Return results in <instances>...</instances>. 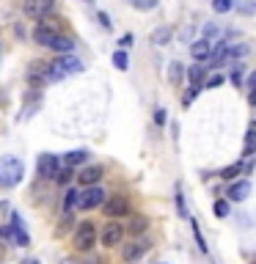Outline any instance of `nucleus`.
Wrapping results in <instances>:
<instances>
[{
	"label": "nucleus",
	"instance_id": "29",
	"mask_svg": "<svg viewBox=\"0 0 256 264\" xmlns=\"http://www.w3.org/2000/svg\"><path fill=\"white\" fill-rule=\"evenodd\" d=\"M218 86H223V75H212L207 83H204V88H218Z\"/></svg>",
	"mask_w": 256,
	"mask_h": 264
},
{
	"label": "nucleus",
	"instance_id": "8",
	"mask_svg": "<svg viewBox=\"0 0 256 264\" xmlns=\"http://www.w3.org/2000/svg\"><path fill=\"white\" fill-rule=\"evenodd\" d=\"M121 240H124V229H121V223H116V220H110V223L102 229V234H99V242H102L105 248L119 245Z\"/></svg>",
	"mask_w": 256,
	"mask_h": 264
},
{
	"label": "nucleus",
	"instance_id": "26",
	"mask_svg": "<svg viewBox=\"0 0 256 264\" xmlns=\"http://www.w3.org/2000/svg\"><path fill=\"white\" fill-rule=\"evenodd\" d=\"M135 8H141V11H149V8H155L157 6V0H130Z\"/></svg>",
	"mask_w": 256,
	"mask_h": 264
},
{
	"label": "nucleus",
	"instance_id": "22",
	"mask_svg": "<svg viewBox=\"0 0 256 264\" xmlns=\"http://www.w3.org/2000/svg\"><path fill=\"white\" fill-rule=\"evenodd\" d=\"M182 75H185V69H182V64L179 61H173L171 69H168V80L173 83V86H179V80H182Z\"/></svg>",
	"mask_w": 256,
	"mask_h": 264
},
{
	"label": "nucleus",
	"instance_id": "12",
	"mask_svg": "<svg viewBox=\"0 0 256 264\" xmlns=\"http://www.w3.org/2000/svg\"><path fill=\"white\" fill-rule=\"evenodd\" d=\"M28 80H30V86H44V83H47V64L33 61L30 69H28Z\"/></svg>",
	"mask_w": 256,
	"mask_h": 264
},
{
	"label": "nucleus",
	"instance_id": "23",
	"mask_svg": "<svg viewBox=\"0 0 256 264\" xmlns=\"http://www.w3.org/2000/svg\"><path fill=\"white\" fill-rule=\"evenodd\" d=\"M113 64H116V69H121V72L127 69V64H130V58H127V53H124V50H119V53H113Z\"/></svg>",
	"mask_w": 256,
	"mask_h": 264
},
{
	"label": "nucleus",
	"instance_id": "21",
	"mask_svg": "<svg viewBox=\"0 0 256 264\" xmlns=\"http://www.w3.org/2000/svg\"><path fill=\"white\" fill-rule=\"evenodd\" d=\"M78 198H80L78 190H66V195H64V212H66V215H69V209L78 206Z\"/></svg>",
	"mask_w": 256,
	"mask_h": 264
},
{
	"label": "nucleus",
	"instance_id": "18",
	"mask_svg": "<svg viewBox=\"0 0 256 264\" xmlns=\"http://www.w3.org/2000/svg\"><path fill=\"white\" fill-rule=\"evenodd\" d=\"M168 39H171V28H157L155 33H152V44H157V47L168 44Z\"/></svg>",
	"mask_w": 256,
	"mask_h": 264
},
{
	"label": "nucleus",
	"instance_id": "5",
	"mask_svg": "<svg viewBox=\"0 0 256 264\" xmlns=\"http://www.w3.org/2000/svg\"><path fill=\"white\" fill-rule=\"evenodd\" d=\"M96 245V229H94V223H80L78 226V231H75V248L78 251H91V248Z\"/></svg>",
	"mask_w": 256,
	"mask_h": 264
},
{
	"label": "nucleus",
	"instance_id": "6",
	"mask_svg": "<svg viewBox=\"0 0 256 264\" xmlns=\"http://www.w3.org/2000/svg\"><path fill=\"white\" fill-rule=\"evenodd\" d=\"M53 8H55V0H25L22 3L25 17H30V19H44Z\"/></svg>",
	"mask_w": 256,
	"mask_h": 264
},
{
	"label": "nucleus",
	"instance_id": "24",
	"mask_svg": "<svg viewBox=\"0 0 256 264\" xmlns=\"http://www.w3.org/2000/svg\"><path fill=\"white\" fill-rule=\"evenodd\" d=\"M232 6H234L232 0H212V8H215L218 14H226V11H232Z\"/></svg>",
	"mask_w": 256,
	"mask_h": 264
},
{
	"label": "nucleus",
	"instance_id": "7",
	"mask_svg": "<svg viewBox=\"0 0 256 264\" xmlns=\"http://www.w3.org/2000/svg\"><path fill=\"white\" fill-rule=\"evenodd\" d=\"M55 36H58V22L50 19V22H39V28L33 30V41L42 44V47H53Z\"/></svg>",
	"mask_w": 256,
	"mask_h": 264
},
{
	"label": "nucleus",
	"instance_id": "11",
	"mask_svg": "<svg viewBox=\"0 0 256 264\" xmlns=\"http://www.w3.org/2000/svg\"><path fill=\"white\" fill-rule=\"evenodd\" d=\"M36 165H39V176H44V179H55V174H58V160H55V154H42Z\"/></svg>",
	"mask_w": 256,
	"mask_h": 264
},
{
	"label": "nucleus",
	"instance_id": "33",
	"mask_svg": "<svg viewBox=\"0 0 256 264\" xmlns=\"http://www.w3.org/2000/svg\"><path fill=\"white\" fill-rule=\"evenodd\" d=\"M248 102H251V105H256V88H254V91H251V96H248Z\"/></svg>",
	"mask_w": 256,
	"mask_h": 264
},
{
	"label": "nucleus",
	"instance_id": "35",
	"mask_svg": "<svg viewBox=\"0 0 256 264\" xmlns=\"http://www.w3.org/2000/svg\"><path fill=\"white\" fill-rule=\"evenodd\" d=\"M64 264H83V262H75V259H66Z\"/></svg>",
	"mask_w": 256,
	"mask_h": 264
},
{
	"label": "nucleus",
	"instance_id": "4",
	"mask_svg": "<svg viewBox=\"0 0 256 264\" xmlns=\"http://www.w3.org/2000/svg\"><path fill=\"white\" fill-rule=\"evenodd\" d=\"M105 198H107V193L99 187V184H94V187H85L83 193H80L78 206L80 209H96V206L105 204Z\"/></svg>",
	"mask_w": 256,
	"mask_h": 264
},
{
	"label": "nucleus",
	"instance_id": "9",
	"mask_svg": "<svg viewBox=\"0 0 256 264\" xmlns=\"http://www.w3.org/2000/svg\"><path fill=\"white\" fill-rule=\"evenodd\" d=\"M146 251H149V240H132L121 248V259H124V262H135V259H141Z\"/></svg>",
	"mask_w": 256,
	"mask_h": 264
},
{
	"label": "nucleus",
	"instance_id": "20",
	"mask_svg": "<svg viewBox=\"0 0 256 264\" xmlns=\"http://www.w3.org/2000/svg\"><path fill=\"white\" fill-rule=\"evenodd\" d=\"M243 174H245V165L234 163V165H229V168L221 171V179H234V176H243Z\"/></svg>",
	"mask_w": 256,
	"mask_h": 264
},
{
	"label": "nucleus",
	"instance_id": "34",
	"mask_svg": "<svg viewBox=\"0 0 256 264\" xmlns=\"http://www.w3.org/2000/svg\"><path fill=\"white\" fill-rule=\"evenodd\" d=\"M248 86H251V88H256V72H254V75H251V80H248Z\"/></svg>",
	"mask_w": 256,
	"mask_h": 264
},
{
	"label": "nucleus",
	"instance_id": "10",
	"mask_svg": "<svg viewBox=\"0 0 256 264\" xmlns=\"http://www.w3.org/2000/svg\"><path fill=\"white\" fill-rule=\"evenodd\" d=\"M102 174H105V168H102V165H85V168L80 171L78 182L83 184V187H94V184L102 179Z\"/></svg>",
	"mask_w": 256,
	"mask_h": 264
},
{
	"label": "nucleus",
	"instance_id": "27",
	"mask_svg": "<svg viewBox=\"0 0 256 264\" xmlns=\"http://www.w3.org/2000/svg\"><path fill=\"white\" fill-rule=\"evenodd\" d=\"M69 179H72V168H58V174H55V182L69 184Z\"/></svg>",
	"mask_w": 256,
	"mask_h": 264
},
{
	"label": "nucleus",
	"instance_id": "31",
	"mask_svg": "<svg viewBox=\"0 0 256 264\" xmlns=\"http://www.w3.org/2000/svg\"><path fill=\"white\" fill-rule=\"evenodd\" d=\"M119 44H121V47H130V44H132V36H130V33H127V36H121V41H119Z\"/></svg>",
	"mask_w": 256,
	"mask_h": 264
},
{
	"label": "nucleus",
	"instance_id": "25",
	"mask_svg": "<svg viewBox=\"0 0 256 264\" xmlns=\"http://www.w3.org/2000/svg\"><path fill=\"white\" fill-rule=\"evenodd\" d=\"M212 212H215L218 217H226V215H229V201L218 198V201H215V206H212Z\"/></svg>",
	"mask_w": 256,
	"mask_h": 264
},
{
	"label": "nucleus",
	"instance_id": "19",
	"mask_svg": "<svg viewBox=\"0 0 256 264\" xmlns=\"http://www.w3.org/2000/svg\"><path fill=\"white\" fill-rule=\"evenodd\" d=\"M88 160V152H83V149H78V152H69L66 154V168H72V165H80Z\"/></svg>",
	"mask_w": 256,
	"mask_h": 264
},
{
	"label": "nucleus",
	"instance_id": "2",
	"mask_svg": "<svg viewBox=\"0 0 256 264\" xmlns=\"http://www.w3.org/2000/svg\"><path fill=\"white\" fill-rule=\"evenodd\" d=\"M80 72H83V61L75 55H61L47 64V80H64V77L80 75Z\"/></svg>",
	"mask_w": 256,
	"mask_h": 264
},
{
	"label": "nucleus",
	"instance_id": "16",
	"mask_svg": "<svg viewBox=\"0 0 256 264\" xmlns=\"http://www.w3.org/2000/svg\"><path fill=\"white\" fill-rule=\"evenodd\" d=\"M149 229V220H146V217L143 215H135L130 220V226H127V231H130V237H138V234H143V231Z\"/></svg>",
	"mask_w": 256,
	"mask_h": 264
},
{
	"label": "nucleus",
	"instance_id": "1",
	"mask_svg": "<svg viewBox=\"0 0 256 264\" xmlns=\"http://www.w3.org/2000/svg\"><path fill=\"white\" fill-rule=\"evenodd\" d=\"M22 176H25L22 160L14 157V154L0 157V187H14V184L22 182Z\"/></svg>",
	"mask_w": 256,
	"mask_h": 264
},
{
	"label": "nucleus",
	"instance_id": "13",
	"mask_svg": "<svg viewBox=\"0 0 256 264\" xmlns=\"http://www.w3.org/2000/svg\"><path fill=\"white\" fill-rule=\"evenodd\" d=\"M190 55L196 61H207L209 55H212V41H209V39H196L190 44Z\"/></svg>",
	"mask_w": 256,
	"mask_h": 264
},
{
	"label": "nucleus",
	"instance_id": "3",
	"mask_svg": "<svg viewBox=\"0 0 256 264\" xmlns=\"http://www.w3.org/2000/svg\"><path fill=\"white\" fill-rule=\"evenodd\" d=\"M102 209H105V215L110 217V220H119V217L130 215V201H127L124 195H110V198H105Z\"/></svg>",
	"mask_w": 256,
	"mask_h": 264
},
{
	"label": "nucleus",
	"instance_id": "17",
	"mask_svg": "<svg viewBox=\"0 0 256 264\" xmlns=\"http://www.w3.org/2000/svg\"><path fill=\"white\" fill-rule=\"evenodd\" d=\"M50 50H55V53H61V55H69L72 50H75V41L66 39V36H55V41H53Z\"/></svg>",
	"mask_w": 256,
	"mask_h": 264
},
{
	"label": "nucleus",
	"instance_id": "32",
	"mask_svg": "<svg viewBox=\"0 0 256 264\" xmlns=\"http://www.w3.org/2000/svg\"><path fill=\"white\" fill-rule=\"evenodd\" d=\"M155 118H157V124H163V121H166V113H163V110H157V113H155Z\"/></svg>",
	"mask_w": 256,
	"mask_h": 264
},
{
	"label": "nucleus",
	"instance_id": "28",
	"mask_svg": "<svg viewBox=\"0 0 256 264\" xmlns=\"http://www.w3.org/2000/svg\"><path fill=\"white\" fill-rule=\"evenodd\" d=\"M254 146H256V124H251V129H248V146H245V154H251V152H254Z\"/></svg>",
	"mask_w": 256,
	"mask_h": 264
},
{
	"label": "nucleus",
	"instance_id": "15",
	"mask_svg": "<svg viewBox=\"0 0 256 264\" xmlns=\"http://www.w3.org/2000/svg\"><path fill=\"white\" fill-rule=\"evenodd\" d=\"M187 77H190V86L198 91V88H201L204 83H207V66H190Z\"/></svg>",
	"mask_w": 256,
	"mask_h": 264
},
{
	"label": "nucleus",
	"instance_id": "14",
	"mask_svg": "<svg viewBox=\"0 0 256 264\" xmlns=\"http://www.w3.org/2000/svg\"><path fill=\"white\" fill-rule=\"evenodd\" d=\"M251 193V182H237L229 187V201H245Z\"/></svg>",
	"mask_w": 256,
	"mask_h": 264
},
{
	"label": "nucleus",
	"instance_id": "30",
	"mask_svg": "<svg viewBox=\"0 0 256 264\" xmlns=\"http://www.w3.org/2000/svg\"><path fill=\"white\" fill-rule=\"evenodd\" d=\"M176 206H179V212H182V217H187V209H185V201H182V195L176 193Z\"/></svg>",
	"mask_w": 256,
	"mask_h": 264
}]
</instances>
